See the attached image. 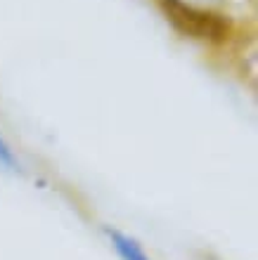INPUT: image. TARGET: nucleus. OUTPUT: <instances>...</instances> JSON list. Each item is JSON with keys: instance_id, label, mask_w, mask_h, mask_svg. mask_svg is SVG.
Here are the masks:
<instances>
[{"instance_id": "f03ea898", "label": "nucleus", "mask_w": 258, "mask_h": 260, "mask_svg": "<svg viewBox=\"0 0 258 260\" xmlns=\"http://www.w3.org/2000/svg\"><path fill=\"white\" fill-rule=\"evenodd\" d=\"M0 168H3V171H10V173L19 171V161L14 156V151L10 149V144H7V140L3 137V133H0Z\"/></svg>"}, {"instance_id": "f257e3e1", "label": "nucleus", "mask_w": 258, "mask_h": 260, "mask_svg": "<svg viewBox=\"0 0 258 260\" xmlns=\"http://www.w3.org/2000/svg\"><path fill=\"white\" fill-rule=\"evenodd\" d=\"M109 237V241H111V246H114L116 255L121 260H152L150 255L145 253L142 244L137 239H133L130 234L126 232H119V230H111V227H107L104 230Z\"/></svg>"}, {"instance_id": "7ed1b4c3", "label": "nucleus", "mask_w": 258, "mask_h": 260, "mask_svg": "<svg viewBox=\"0 0 258 260\" xmlns=\"http://www.w3.org/2000/svg\"><path fill=\"white\" fill-rule=\"evenodd\" d=\"M180 7H204V5H213L218 0H176Z\"/></svg>"}]
</instances>
